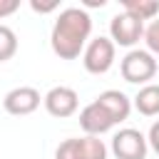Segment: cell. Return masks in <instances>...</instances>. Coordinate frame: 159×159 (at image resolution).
Returning a JSON list of instances; mask_svg holds the SVG:
<instances>
[{
  "label": "cell",
  "instance_id": "cell-1",
  "mask_svg": "<svg viewBox=\"0 0 159 159\" xmlns=\"http://www.w3.org/2000/svg\"><path fill=\"white\" fill-rule=\"evenodd\" d=\"M89 32H92L89 12L82 7H65L52 25V35H50L52 52L60 60L80 57V52L84 50V45L89 40Z\"/></svg>",
  "mask_w": 159,
  "mask_h": 159
},
{
  "label": "cell",
  "instance_id": "cell-2",
  "mask_svg": "<svg viewBox=\"0 0 159 159\" xmlns=\"http://www.w3.org/2000/svg\"><path fill=\"white\" fill-rule=\"evenodd\" d=\"M119 72L132 84H149V80H154L157 75V60L147 50H132L119 62Z\"/></svg>",
  "mask_w": 159,
  "mask_h": 159
},
{
  "label": "cell",
  "instance_id": "cell-3",
  "mask_svg": "<svg viewBox=\"0 0 159 159\" xmlns=\"http://www.w3.org/2000/svg\"><path fill=\"white\" fill-rule=\"evenodd\" d=\"M55 159H107V147L99 137H75L57 147Z\"/></svg>",
  "mask_w": 159,
  "mask_h": 159
},
{
  "label": "cell",
  "instance_id": "cell-4",
  "mask_svg": "<svg viewBox=\"0 0 159 159\" xmlns=\"http://www.w3.org/2000/svg\"><path fill=\"white\" fill-rule=\"evenodd\" d=\"M82 62H84V70L89 75H104L114 65V42L109 37H102V35L89 40V45L84 47Z\"/></svg>",
  "mask_w": 159,
  "mask_h": 159
},
{
  "label": "cell",
  "instance_id": "cell-5",
  "mask_svg": "<svg viewBox=\"0 0 159 159\" xmlns=\"http://www.w3.org/2000/svg\"><path fill=\"white\" fill-rule=\"evenodd\" d=\"M147 137L139 132V129H119L114 137H112V152L117 159H147Z\"/></svg>",
  "mask_w": 159,
  "mask_h": 159
},
{
  "label": "cell",
  "instance_id": "cell-6",
  "mask_svg": "<svg viewBox=\"0 0 159 159\" xmlns=\"http://www.w3.org/2000/svg\"><path fill=\"white\" fill-rule=\"evenodd\" d=\"M109 35H112L114 45L132 47V45L139 42V37H144V22L132 17V15H127V12H119L109 22Z\"/></svg>",
  "mask_w": 159,
  "mask_h": 159
},
{
  "label": "cell",
  "instance_id": "cell-7",
  "mask_svg": "<svg viewBox=\"0 0 159 159\" xmlns=\"http://www.w3.org/2000/svg\"><path fill=\"white\" fill-rule=\"evenodd\" d=\"M42 102H45V109H47V114H52V117H57V119H65V117H72L75 112H77V107H80V99H77V92L72 89V87H52L45 97H42Z\"/></svg>",
  "mask_w": 159,
  "mask_h": 159
},
{
  "label": "cell",
  "instance_id": "cell-8",
  "mask_svg": "<svg viewBox=\"0 0 159 159\" xmlns=\"http://www.w3.org/2000/svg\"><path fill=\"white\" fill-rule=\"evenodd\" d=\"M40 92L35 87H15L5 94L2 99V107L7 114H15V117H25V114H32L37 107H40Z\"/></svg>",
  "mask_w": 159,
  "mask_h": 159
},
{
  "label": "cell",
  "instance_id": "cell-9",
  "mask_svg": "<svg viewBox=\"0 0 159 159\" xmlns=\"http://www.w3.org/2000/svg\"><path fill=\"white\" fill-rule=\"evenodd\" d=\"M80 127L87 132V137H99V134L109 132L114 127V122H112V117L97 102H92V104H87L80 112Z\"/></svg>",
  "mask_w": 159,
  "mask_h": 159
},
{
  "label": "cell",
  "instance_id": "cell-10",
  "mask_svg": "<svg viewBox=\"0 0 159 159\" xmlns=\"http://www.w3.org/2000/svg\"><path fill=\"white\" fill-rule=\"evenodd\" d=\"M94 102L112 117L114 124L124 122V119L129 117V112H132V102H129V97H127L124 92H119V89H104Z\"/></svg>",
  "mask_w": 159,
  "mask_h": 159
},
{
  "label": "cell",
  "instance_id": "cell-11",
  "mask_svg": "<svg viewBox=\"0 0 159 159\" xmlns=\"http://www.w3.org/2000/svg\"><path fill=\"white\" fill-rule=\"evenodd\" d=\"M134 107L144 117H157L159 114V84H144L134 97Z\"/></svg>",
  "mask_w": 159,
  "mask_h": 159
},
{
  "label": "cell",
  "instance_id": "cell-12",
  "mask_svg": "<svg viewBox=\"0 0 159 159\" xmlns=\"http://www.w3.org/2000/svg\"><path fill=\"white\" fill-rule=\"evenodd\" d=\"M122 7H124L127 15L142 20V22H144V20H152V17L159 15V2H157V0H124Z\"/></svg>",
  "mask_w": 159,
  "mask_h": 159
},
{
  "label": "cell",
  "instance_id": "cell-13",
  "mask_svg": "<svg viewBox=\"0 0 159 159\" xmlns=\"http://www.w3.org/2000/svg\"><path fill=\"white\" fill-rule=\"evenodd\" d=\"M15 52H17V35L7 25H0V62H7Z\"/></svg>",
  "mask_w": 159,
  "mask_h": 159
},
{
  "label": "cell",
  "instance_id": "cell-14",
  "mask_svg": "<svg viewBox=\"0 0 159 159\" xmlns=\"http://www.w3.org/2000/svg\"><path fill=\"white\" fill-rule=\"evenodd\" d=\"M144 42H147V52L159 55V20H152V25L144 30Z\"/></svg>",
  "mask_w": 159,
  "mask_h": 159
},
{
  "label": "cell",
  "instance_id": "cell-15",
  "mask_svg": "<svg viewBox=\"0 0 159 159\" xmlns=\"http://www.w3.org/2000/svg\"><path fill=\"white\" fill-rule=\"evenodd\" d=\"M147 144L157 152V157H159V122H154L152 127H149V134H147Z\"/></svg>",
  "mask_w": 159,
  "mask_h": 159
},
{
  "label": "cell",
  "instance_id": "cell-16",
  "mask_svg": "<svg viewBox=\"0 0 159 159\" xmlns=\"http://www.w3.org/2000/svg\"><path fill=\"white\" fill-rule=\"evenodd\" d=\"M30 7H32L35 12L45 15V12H52V10H57V7H60V2H37V0H30Z\"/></svg>",
  "mask_w": 159,
  "mask_h": 159
},
{
  "label": "cell",
  "instance_id": "cell-17",
  "mask_svg": "<svg viewBox=\"0 0 159 159\" xmlns=\"http://www.w3.org/2000/svg\"><path fill=\"white\" fill-rule=\"evenodd\" d=\"M17 7H20V0H0V17L12 15Z\"/></svg>",
  "mask_w": 159,
  "mask_h": 159
},
{
  "label": "cell",
  "instance_id": "cell-18",
  "mask_svg": "<svg viewBox=\"0 0 159 159\" xmlns=\"http://www.w3.org/2000/svg\"><path fill=\"white\" fill-rule=\"evenodd\" d=\"M107 0H87V7H104Z\"/></svg>",
  "mask_w": 159,
  "mask_h": 159
}]
</instances>
